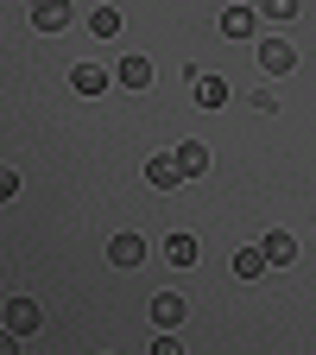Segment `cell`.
Instances as JSON below:
<instances>
[{"label":"cell","mask_w":316,"mask_h":355,"mask_svg":"<svg viewBox=\"0 0 316 355\" xmlns=\"http://www.w3.org/2000/svg\"><path fill=\"white\" fill-rule=\"evenodd\" d=\"M253 58H259L266 76H285V70H297V44H291V38H272V32H259V38H253Z\"/></svg>","instance_id":"1"},{"label":"cell","mask_w":316,"mask_h":355,"mask_svg":"<svg viewBox=\"0 0 316 355\" xmlns=\"http://www.w3.org/2000/svg\"><path fill=\"white\" fill-rule=\"evenodd\" d=\"M146 184H152V191H177V184H184L177 153H152V159H146Z\"/></svg>","instance_id":"2"},{"label":"cell","mask_w":316,"mask_h":355,"mask_svg":"<svg viewBox=\"0 0 316 355\" xmlns=\"http://www.w3.org/2000/svg\"><path fill=\"white\" fill-rule=\"evenodd\" d=\"M0 324H7V336H13V343H19V336H32V330H38V304H32V298H7Z\"/></svg>","instance_id":"3"},{"label":"cell","mask_w":316,"mask_h":355,"mask_svg":"<svg viewBox=\"0 0 316 355\" xmlns=\"http://www.w3.org/2000/svg\"><path fill=\"white\" fill-rule=\"evenodd\" d=\"M221 38H259V7H221Z\"/></svg>","instance_id":"4"},{"label":"cell","mask_w":316,"mask_h":355,"mask_svg":"<svg viewBox=\"0 0 316 355\" xmlns=\"http://www.w3.org/2000/svg\"><path fill=\"white\" fill-rule=\"evenodd\" d=\"M108 83H114L108 64H76V70H70V89H76V96H102Z\"/></svg>","instance_id":"5"},{"label":"cell","mask_w":316,"mask_h":355,"mask_svg":"<svg viewBox=\"0 0 316 355\" xmlns=\"http://www.w3.org/2000/svg\"><path fill=\"white\" fill-rule=\"evenodd\" d=\"M190 89H196V108H221V102H228V76H203V70H190Z\"/></svg>","instance_id":"6"},{"label":"cell","mask_w":316,"mask_h":355,"mask_svg":"<svg viewBox=\"0 0 316 355\" xmlns=\"http://www.w3.org/2000/svg\"><path fill=\"white\" fill-rule=\"evenodd\" d=\"M108 260H114L120 273H127V266H140V260H146V241L127 229V235H114V241H108Z\"/></svg>","instance_id":"7"},{"label":"cell","mask_w":316,"mask_h":355,"mask_svg":"<svg viewBox=\"0 0 316 355\" xmlns=\"http://www.w3.org/2000/svg\"><path fill=\"white\" fill-rule=\"evenodd\" d=\"M184 311H190V304L177 298V292H158V298H152V324H158V330H177V324H184Z\"/></svg>","instance_id":"8"},{"label":"cell","mask_w":316,"mask_h":355,"mask_svg":"<svg viewBox=\"0 0 316 355\" xmlns=\"http://www.w3.org/2000/svg\"><path fill=\"white\" fill-rule=\"evenodd\" d=\"M259 248H266V260H272V266H291V260H297V235H291V229H272Z\"/></svg>","instance_id":"9"},{"label":"cell","mask_w":316,"mask_h":355,"mask_svg":"<svg viewBox=\"0 0 316 355\" xmlns=\"http://www.w3.org/2000/svg\"><path fill=\"white\" fill-rule=\"evenodd\" d=\"M32 26L38 32H64L70 26V7H64V0H38V7H32Z\"/></svg>","instance_id":"10"},{"label":"cell","mask_w":316,"mask_h":355,"mask_svg":"<svg viewBox=\"0 0 316 355\" xmlns=\"http://www.w3.org/2000/svg\"><path fill=\"white\" fill-rule=\"evenodd\" d=\"M165 260H171V266H196V260H203V248H196V235H184V229H177V235L165 241Z\"/></svg>","instance_id":"11"},{"label":"cell","mask_w":316,"mask_h":355,"mask_svg":"<svg viewBox=\"0 0 316 355\" xmlns=\"http://www.w3.org/2000/svg\"><path fill=\"white\" fill-rule=\"evenodd\" d=\"M266 266H272V260H266V248H241V254H234V279L253 286V279H266Z\"/></svg>","instance_id":"12"},{"label":"cell","mask_w":316,"mask_h":355,"mask_svg":"<svg viewBox=\"0 0 316 355\" xmlns=\"http://www.w3.org/2000/svg\"><path fill=\"white\" fill-rule=\"evenodd\" d=\"M120 83H127V89H146V83H152V58L127 51V58H120Z\"/></svg>","instance_id":"13"},{"label":"cell","mask_w":316,"mask_h":355,"mask_svg":"<svg viewBox=\"0 0 316 355\" xmlns=\"http://www.w3.org/2000/svg\"><path fill=\"white\" fill-rule=\"evenodd\" d=\"M177 165H184V178H203L209 171V146L203 140H184V146H177Z\"/></svg>","instance_id":"14"},{"label":"cell","mask_w":316,"mask_h":355,"mask_svg":"<svg viewBox=\"0 0 316 355\" xmlns=\"http://www.w3.org/2000/svg\"><path fill=\"white\" fill-rule=\"evenodd\" d=\"M89 38H120V7H95L89 13Z\"/></svg>","instance_id":"15"},{"label":"cell","mask_w":316,"mask_h":355,"mask_svg":"<svg viewBox=\"0 0 316 355\" xmlns=\"http://www.w3.org/2000/svg\"><path fill=\"white\" fill-rule=\"evenodd\" d=\"M253 7H259V19H297L304 0H253Z\"/></svg>","instance_id":"16"},{"label":"cell","mask_w":316,"mask_h":355,"mask_svg":"<svg viewBox=\"0 0 316 355\" xmlns=\"http://www.w3.org/2000/svg\"><path fill=\"white\" fill-rule=\"evenodd\" d=\"M32 7H38V0H32Z\"/></svg>","instance_id":"17"}]
</instances>
